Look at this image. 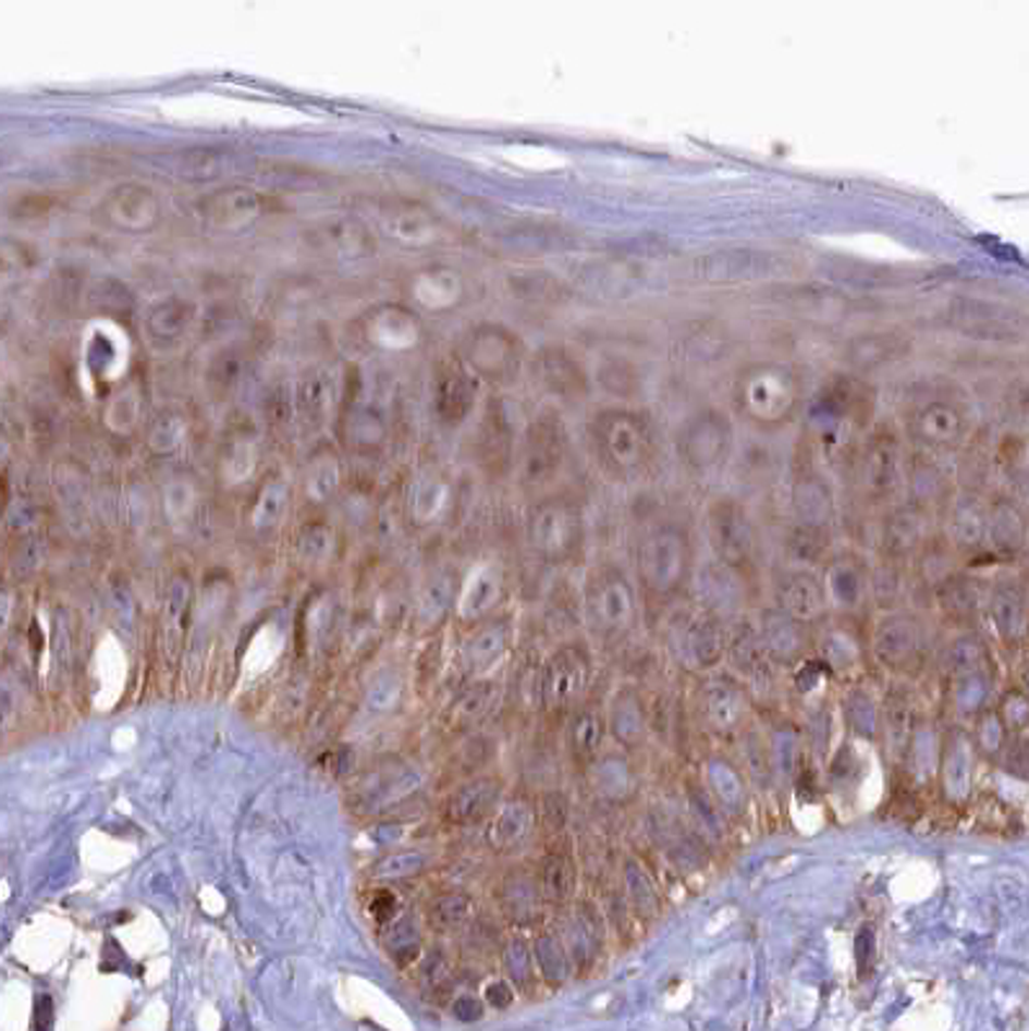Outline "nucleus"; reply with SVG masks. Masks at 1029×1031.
Wrapping results in <instances>:
<instances>
[{"instance_id":"f257e3e1","label":"nucleus","mask_w":1029,"mask_h":1031,"mask_svg":"<svg viewBox=\"0 0 1029 1031\" xmlns=\"http://www.w3.org/2000/svg\"><path fill=\"white\" fill-rule=\"evenodd\" d=\"M588 684H591V661L586 650L578 645H565L555 650L544 663L542 682H539L544 710L552 714L576 710Z\"/></svg>"},{"instance_id":"f03ea898","label":"nucleus","mask_w":1029,"mask_h":1031,"mask_svg":"<svg viewBox=\"0 0 1029 1031\" xmlns=\"http://www.w3.org/2000/svg\"><path fill=\"white\" fill-rule=\"evenodd\" d=\"M727 635L715 614L702 612L682 619L671 633V650L689 671H712L725 661Z\"/></svg>"},{"instance_id":"7ed1b4c3","label":"nucleus","mask_w":1029,"mask_h":1031,"mask_svg":"<svg viewBox=\"0 0 1029 1031\" xmlns=\"http://www.w3.org/2000/svg\"><path fill=\"white\" fill-rule=\"evenodd\" d=\"M870 650L882 668L908 673L921 663L927 640L921 624L911 614L891 612L874 624Z\"/></svg>"},{"instance_id":"20e7f679","label":"nucleus","mask_w":1029,"mask_h":1031,"mask_svg":"<svg viewBox=\"0 0 1029 1031\" xmlns=\"http://www.w3.org/2000/svg\"><path fill=\"white\" fill-rule=\"evenodd\" d=\"M748 707H751L748 691L735 678L712 676L699 689V717L707 731L715 735L738 733L746 725Z\"/></svg>"},{"instance_id":"39448f33","label":"nucleus","mask_w":1029,"mask_h":1031,"mask_svg":"<svg viewBox=\"0 0 1029 1031\" xmlns=\"http://www.w3.org/2000/svg\"><path fill=\"white\" fill-rule=\"evenodd\" d=\"M588 612L593 627L604 635H625L635 624V593L622 575H604L588 593Z\"/></svg>"},{"instance_id":"423d86ee","label":"nucleus","mask_w":1029,"mask_h":1031,"mask_svg":"<svg viewBox=\"0 0 1029 1031\" xmlns=\"http://www.w3.org/2000/svg\"><path fill=\"white\" fill-rule=\"evenodd\" d=\"M940 782L944 799L952 805H965L972 795V776H976V746L970 735L955 731L940 746Z\"/></svg>"},{"instance_id":"0eeeda50","label":"nucleus","mask_w":1029,"mask_h":1031,"mask_svg":"<svg viewBox=\"0 0 1029 1031\" xmlns=\"http://www.w3.org/2000/svg\"><path fill=\"white\" fill-rule=\"evenodd\" d=\"M642 578L656 593H671L682 584L686 570L684 542L676 535H656L642 547Z\"/></svg>"},{"instance_id":"6e6552de","label":"nucleus","mask_w":1029,"mask_h":1031,"mask_svg":"<svg viewBox=\"0 0 1029 1031\" xmlns=\"http://www.w3.org/2000/svg\"><path fill=\"white\" fill-rule=\"evenodd\" d=\"M919 725L916 717V699L906 686H893L880 701V725L878 735H882L885 750L893 759H906V750L911 746L914 731Z\"/></svg>"},{"instance_id":"1a4fd4ad","label":"nucleus","mask_w":1029,"mask_h":1031,"mask_svg":"<svg viewBox=\"0 0 1029 1031\" xmlns=\"http://www.w3.org/2000/svg\"><path fill=\"white\" fill-rule=\"evenodd\" d=\"M725 658L731 661L735 673H738L740 678H746L754 689H772L774 686V663L772 658L767 655L756 627H748L746 624V627L735 629V633L727 637Z\"/></svg>"},{"instance_id":"9d476101","label":"nucleus","mask_w":1029,"mask_h":1031,"mask_svg":"<svg viewBox=\"0 0 1029 1031\" xmlns=\"http://www.w3.org/2000/svg\"><path fill=\"white\" fill-rule=\"evenodd\" d=\"M829 601H825V591L813 575H789L780 586V612L789 619L800 624H818L825 616Z\"/></svg>"},{"instance_id":"9b49d317","label":"nucleus","mask_w":1029,"mask_h":1031,"mask_svg":"<svg viewBox=\"0 0 1029 1031\" xmlns=\"http://www.w3.org/2000/svg\"><path fill=\"white\" fill-rule=\"evenodd\" d=\"M607 717V733H612V738L620 742L622 748L633 750L646 740L648 735V717L646 710H642V699L635 689H620L614 694L612 704H609Z\"/></svg>"},{"instance_id":"f8f14e48","label":"nucleus","mask_w":1029,"mask_h":1031,"mask_svg":"<svg viewBox=\"0 0 1029 1031\" xmlns=\"http://www.w3.org/2000/svg\"><path fill=\"white\" fill-rule=\"evenodd\" d=\"M759 640L764 645L767 655L772 658L774 665H784V663H797L805 652V635L803 627L797 622L784 616L782 612H769L764 619H761L759 627Z\"/></svg>"},{"instance_id":"ddd939ff","label":"nucleus","mask_w":1029,"mask_h":1031,"mask_svg":"<svg viewBox=\"0 0 1029 1031\" xmlns=\"http://www.w3.org/2000/svg\"><path fill=\"white\" fill-rule=\"evenodd\" d=\"M816 650L818 661H821L825 671L833 673V676H852V673L862 671L865 648L849 629L825 627L823 633L818 635Z\"/></svg>"},{"instance_id":"4468645a","label":"nucleus","mask_w":1029,"mask_h":1031,"mask_svg":"<svg viewBox=\"0 0 1029 1031\" xmlns=\"http://www.w3.org/2000/svg\"><path fill=\"white\" fill-rule=\"evenodd\" d=\"M705 789L707 795L715 799V805L725 812H740L746 808L748 799V787L746 778L740 774L738 766H733L731 761L723 759V756H712L705 763Z\"/></svg>"},{"instance_id":"2eb2a0df","label":"nucleus","mask_w":1029,"mask_h":1031,"mask_svg":"<svg viewBox=\"0 0 1029 1031\" xmlns=\"http://www.w3.org/2000/svg\"><path fill=\"white\" fill-rule=\"evenodd\" d=\"M535 810L531 805L522 802V799H514V802H506L503 808L495 810L493 820H490L488 827V844L495 848V851H511V848H519L524 840L531 836L535 831Z\"/></svg>"},{"instance_id":"dca6fc26","label":"nucleus","mask_w":1029,"mask_h":1031,"mask_svg":"<svg viewBox=\"0 0 1029 1031\" xmlns=\"http://www.w3.org/2000/svg\"><path fill=\"white\" fill-rule=\"evenodd\" d=\"M509 650V627L503 622L486 624L462 645V665L473 676L488 673Z\"/></svg>"},{"instance_id":"f3484780","label":"nucleus","mask_w":1029,"mask_h":1031,"mask_svg":"<svg viewBox=\"0 0 1029 1031\" xmlns=\"http://www.w3.org/2000/svg\"><path fill=\"white\" fill-rule=\"evenodd\" d=\"M607 738V717L599 707H578L568 727V748L578 763H593L599 759Z\"/></svg>"},{"instance_id":"a211bd4d","label":"nucleus","mask_w":1029,"mask_h":1031,"mask_svg":"<svg viewBox=\"0 0 1029 1031\" xmlns=\"http://www.w3.org/2000/svg\"><path fill=\"white\" fill-rule=\"evenodd\" d=\"M501 797V784L495 778H475L465 784L450 802V818L454 823H478L495 810Z\"/></svg>"},{"instance_id":"6ab92c4d","label":"nucleus","mask_w":1029,"mask_h":1031,"mask_svg":"<svg viewBox=\"0 0 1029 1031\" xmlns=\"http://www.w3.org/2000/svg\"><path fill=\"white\" fill-rule=\"evenodd\" d=\"M842 710H844L846 727H849L857 738H865V740L878 738L880 701L870 689H865V686H849L844 694Z\"/></svg>"},{"instance_id":"aec40b11","label":"nucleus","mask_w":1029,"mask_h":1031,"mask_svg":"<svg viewBox=\"0 0 1029 1031\" xmlns=\"http://www.w3.org/2000/svg\"><path fill=\"white\" fill-rule=\"evenodd\" d=\"M991 619L1001 640L1006 645H1021L1027 637L1025 601L1014 591H999L991 599Z\"/></svg>"},{"instance_id":"412c9836","label":"nucleus","mask_w":1029,"mask_h":1031,"mask_svg":"<svg viewBox=\"0 0 1029 1031\" xmlns=\"http://www.w3.org/2000/svg\"><path fill=\"white\" fill-rule=\"evenodd\" d=\"M947 671L952 678L989 673V648L978 635L965 633L947 645Z\"/></svg>"},{"instance_id":"4be33fe9","label":"nucleus","mask_w":1029,"mask_h":1031,"mask_svg":"<svg viewBox=\"0 0 1029 1031\" xmlns=\"http://www.w3.org/2000/svg\"><path fill=\"white\" fill-rule=\"evenodd\" d=\"M825 591H829L825 601H831L836 609L857 612L867 596V586L862 575L854 570L852 565H833L829 570V580H825Z\"/></svg>"},{"instance_id":"5701e85b","label":"nucleus","mask_w":1029,"mask_h":1031,"mask_svg":"<svg viewBox=\"0 0 1029 1031\" xmlns=\"http://www.w3.org/2000/svg\"><path fill=\"white\" fill-rule=\"evenodd\" d=\"M531 959H535V967L539 974H542L544 983L550 985H563L573 972L568 952H565L563 942L552 934H542L537 938L535 949H531Z\"/></svg>"},{"instance_id":"b1692460","label":"nucleus","mask_w":1029,"mask_h":1031,"mask_svg":"<svg viewBox=\"0 0 1029 1031\" xmlns=\"http://www.w3.org/2000/svg\"><path fill=\"white\" fill-rule=\"evenodd\" d=\"M495 704H499V684H473L470 689L462 691V697L452 704V722L460 727L473 725V722H480L486 717Z\"/></svg>"},{"instance_id":"393cba45","label":"nucleus","mask_w":1029,"mask_h":1031,"mask_svg":"<svg viewBox=\"0 0 1029 1031\" xmlns=\"http://www.w3.org/2000/svg\"><path fill=\"white\" fill-rule=\"evenodd\" d=\"M593 784L601 797L625 799L633 791V771L617 756H604L593 761Z\"/></svg>"},{"instance_id":"a878e982","label":"nucleus","mask_w":1029,"mask_h":1031,"mask_svg":"<svg viewBox=\"0 0 1029 1031\" xmlns=\"http://www.w3.org/2000/svg\"><path fill=\"white\" fill-rule=\"evenodd\" d=\"M715 544L727 563H744L751 552V531L740 518L723 514L715 521Z\"/></svg>"},{"instance_id":"bb28decb","label":"nucleus","mask_w":1029,"mask_h":1031,"mask_svg":"<svg viewBox=\"0 0 1029 1031\" xmlns=\"http://www.w3.org/2000/svg\"><path fill=\"white\" fill-rule=\"evenodd\" d=\"M576 889V864L563 854H552L542 867V895L552 903H565Z\"/></svg>"},{"instance_id":"cd10ccee","label":"nucleus","mask_w":1029,"mask_h":1031,"mask_svg":"<svg viewBox=\"0 0 1029 1031\" xmlns=\"http://www.w3.org/2000/svg\"><path fill=\"white\" fill-rule=\"evenodd\" d=\"M625 887L635 910H640L642 916H658V910H661V897H658L653 880H650L648 869L642 867L640 861H627L625 864Z\"/></svg>"},{"instance_id":"c85d7f7f","label":"nucleus","mask_w":1029,"mask_h":1031,"mask_svg":"<svg viewBox=\"0 0 1029 1031\" xmlns=\"http://www.w3.org/2000/svg\"><path fill=\"white\" fill-rule=\"evenodd\" d=\"M906 759L911 761V769L916 776L927 778L936 771V763H940V740H936L931 725H923L919 722L914 731L911 746L906 750Z\"/></svg>"},{"instance_id":"c756f323","label":"nucleus","mask_w":1029,"mask_h":1031,"mask_svg":"<svg viewBox=\"0 0 1029 1031\" xmlns=\"http://www.w3.org/2000/svg\"><path fill=\"white\" fill-rule=\"evenodd\" d=\"M744 763H746V774L756 787H769V784H772V776H774L772 753H769V742L761 738L759 733H746Z\"/></svg>"},{"instance_id":"7c9ffc66","label":"nucleus","mask_w":1029,"mask_h":1031,"mask_svg":"<svg viewBox=\"0 0 1029 1031\" xmlns=\"http://www.w3.org/2000/svg\"><path fill=\"white\" fill-rule=\"evenodd\" d=\"M952 699H955L957 712H963V714L983 712L985 699H989V673H972V676L955 678Z\"/></svg>"},{"instance_id":"2f4dec72","label":"nucleus","mask_w":1029,"mask_h":1031,"mask_svg":"<svg viewBox=\"0 0 1029 1031\" xmlns=\"http://www.w3.org/2000/svg\"><path fill=\"white\" fill-rule=\"evenodd\" d=\"M473 916V903L465 895H444L431 905V923L439 931H454Z\"/></svg>"},{"instance_id":"473e14b6","label":"nucleus","mask_w":1029,"mask_h":1031,"mask_svg":"<svg viewBox=\"0 0 1029 1031\" xmlns=\"http://www.w3.org/2000/svg\"><path fill=\"white\" fill-rule=\"evenodd\" d=\"M184 612H186V586H173L171 596H168L166 609V655L168 661L176 658V650L181 648V635H184Z\"/></svg>"},{"instance_id":"72a5a7b5","label":"nucleus","mask_w":1029,"mask_h":1031,"mask_svg":"<svg viewBox=\"0 0 1029 1031\" xmlns=\"http://www.w3.org/2000/svg\"><path fill=\"white\" fill-rule=\"evenodd\" d=\"M495 599H499V580L490 578V575H480L475 584L467 588L465 599L460 603V614L465 619H478L493 606Z\"/></svg>"},{"instance_id":"f704fd0d","label":"nucleus","mask_w":1029,"mask_h":1031,"mask_svg":"<svg viewBox=\"0 0 1029 1031\" xmlns=\"http://www.w3.org/2000/svg\"><path fill=\"white\" fill-rule=\"evenodd\" d=\"M769 753H772L774 771L795 776L797 763H800V756H803L800 738H797L795 731H776L772 742H769Z\"/></svg>"},{"instance_id":"c9c22d12","label":"nucleus","mask_w":1029,"mask_h":1031,"mask_svg":"<svg viewBox=\"0 0 1029 1031\" xmlns=\"http://www.w3.org/2000/svg\"><path fill=\"white\" fill-rule=\"evenodd\" d=\"M1006 727H1004V722H1001V717L993 710H983V712H978V725H976V738H970L972 740V746L983 750V753H989V756H996L1001 748H1004V742H1006Z\"/></svg>"},{"instance_id":"e433bc0d","label":"nucleus","mask_w":1029,"mask_h":1031,"mask_svg":"<svg viewBox=\"0 0 1029 1031\" xmlns=\"http://www.w3.org/2000/svg\"><path fill=\"white\" fill-rule=\"evenodd\" d=\"M1001 722H1004L1006 733H1025L1029 725V701L1025 691H1009L1001 701V710L996 712Z\"/></svg>"},{"instance_id":"4c0bfd02","label":"nucleus","mask_w":1029,"mask_h":1031,"mask_svg":"<svg viewBox=\"0 0 1029 1031\" xmlns=\"http://www.w3.org/2000/svg\"><path fill=\"white\" fill-rule=\"evenodd\" d=\"M426 864V857L421 851H401L392 854V857H384L380 864H377V876H384V880H397V876H413L418 874Z\"/></svg>"},{"instance_id":"58836bf2","label":"nucleus","mask_w":1029,"mask_h":1031,"mask_svg":"<svg viewBox=\"0 0 1029 1031\" xmlns=\"http://www.w3.org/2000/svg\"><path fill=\"white\" fill-rule=\"evenodd\" d=\"M506 970L509 978L519 987H527L535 978V959H531L529 946L524 942H511L506 949Z\"/></svg>"},{"instance_id":"ea45409f","label":"nucleus","mask_w":1029,"mask_h":1031,"mask_svg":"<svg viewBox=\"0 0 1029 1031\" xmlns=\"http://www.w3.org/2000/svg\"><path fill=\"white\" fill-rule=\"evenodd\" d=\"M537 542L548 552L563 550V547L568 544V526H565V518H560L558 514H550L544 518L537 529Z\"/></svg>"},{"instance_id":"a19ab883","label":"nucleus","mask_w":1029,"mask_h":1031,"mask_svg":"<svg viewBox=\"0 0 1029 1031\" xmlns=\"http://www.w3.org/2000/svg\"><path fill=\"white\" fill-rule=\"evenodd\" d=\"M825 678H829V671H825V665L821 661H805L800 663V668L795 671V686H797V691L805 694V697L821 691Z\"/></svg>"},{"instance_id":"79ce46f5","label":"nucleus","mask_w":1029,"mask_h":1031,"mask_svg":"<svg viewBox=\"0 0 1029 1031\" xmlns=\"http://www.w3.org/2000/svg\"><path fill=\"white\" fill-rule=\"evenodd\" d=\"M446 601H450V588L437 586L431 588L429 596H426L421 603V616L426 622H437L441 614L446 612Z\"/></svg>"},{"instance_id":"37998d69","label":"nucleus","mask_w":1029,"mask_h":1031,"mask_svg":"<svg viewBox=\"0 0 1029 1031\" xmlns=\"http://www.w3.org/2000/svg\"><path fill=\"white\" fill-rule=\"evenodd\" d=\"M452 1014L457 1016L460 1021H478L482 1019V1003L473 995H462V998L454 1001Z\"/></svg>"},{"instance_id":"c03bdc74","label":"nucleus","mask_w":1029,"mask_h":1031,"mask_svg":"<svg viewBox=\"0 0 1029 1031\" xmlns=\"http://www.w3.org/2000/svg\"><path fill=\"white\" fill-rule=\"evenodd\" d=\"M486 1001L493 1008H509L511 1003H514V991H511V985L503 983V980H495V983L486 987Z\"/></svg>"},{"instance_id":"a18cd8bd","label":"nucleus","mask_w":1029,"mask_h":1031,"mask_svg":"<svg viewBox=\"0 0 1029 1031\" xmlns=\"http://www.w3.org/2000/svg\"><path fill=\"white\" fill-rule=\"evenodd\" d=\"M392 908H395V900H392V897H390L388 893H384V895L377 897V903L372 905V913H375L377 918H384V916L392 913Z\"/></svg>"},{"instance_id":"49530a36","label":"nucleus","mask_w":1029,"mask_h":1031,"mask_svg":"<svg viewBox=\"0 0 1029 1031\" xmlns=\"http://www.w3.org/2000/svg\"><path fill=\"white\" fill-rule=\"evenodd\" d=\"M9 616H11V599L9 596H0V633L9 627Z\"/></svg>"}]
</instances>
